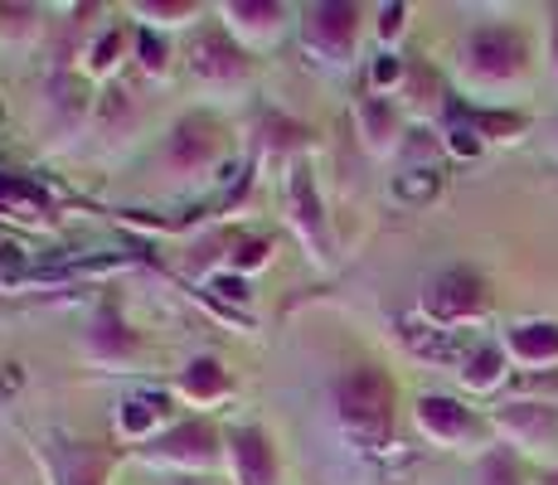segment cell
Returning a JSON list of instances; mask_svg holds the SVG:
<instances>
[{
    "instance_id": "cell-1",
    "label": "cell",
    "mask_w": 558,
    "mask_h": 485,
    "mask_svg": "<svg viewBox=\"0 0 558 485\" xmlns=\"http://www.w3.org/2000/svg\"><path fill=\"white\" fill-rule=\"evenodd\" d=\"M336 417L340 427L350 433L355 447H379L384 437H389V417H393V384L384 379L379 369H369V364H360V369H350L345 379L336 384Z\"/></svg>"
},
{
    "instance_id": "cell-2",
    "label": "cell",
    "mask_w": 558,
    "mask_h": 485,
    "mask_svg": "<svg viewBox=\"0 0 558 485\" xmlns=\"http://www.w3.org/2000/svg\"><path fill=\"white\" fill-rule=\"evenodd\" d=\"M427 316L437 320H461L481 306V277L476 272H442L423 296Z\"/></svg>"
},
{
    "instance_id": "cell-3",
    "label": "cell",
    "mask_w": 558,
    "mask_h": 485,
    "mask_svg": "<svg viewBox=\"0 0 558 485\" xmlns=\"http://www.w3.org/2000/svg\"><path fill=\"white\" fill-rule=\"evenodd\" d=\"M214 447H219V437H214L209 423H185V427H175V433H166L160 441H151V457L170 461V466H209Z\"/></svg>"
},
{
    "instance_id": "cell-4",
    "label": "cell",
    "mask_w": 558,
    "mask_h": 485,
    "mask_svg": "<svg viewBox=\"0 0 558 485\" xmlns=\"http://www.w3.org/2000/svg\"><path fill=\"white\" fill-rule=\"evenodd\" d=\"M190 69L199 73V78H239L243 73V53L233 49V39H223L219 29H204V35L190 39Z\"/></svg>"
},
{
    "instance_id": "cell-5",
    "label": "cell",
    "mask_w": 558,
    "mask_h": 485,
    "mask_svg": "<svg viewBox=\"0 0 558 485\" xmlns=\"http://www.w3.org/2000/svg\"><path fill=\"white\" fill-rule=\"evenodd\" d=\"M520 59H524V49L510 29H481L471 39V69L486 73V78H510L520 69Z\"/></svg>"
},
{
    "instance_id": "cell-6",
    "label": "cell",
    "mask_w": 558,
    "mask_h": 485,
    "mask_svg": "<svg viewBox=\"0 0 558 485\" xmlns=\"http://www.w3.org/2000/svg\"><path fill=\"white\" fill-rule=\"evenodd\" d=\"M355 20H360L355 5H320L316 20H311V45L326 53V59L345 63L350 45H355Z\"/></svg>"
},
{
    "instance_id": "cell-7",
    "label": "cell",
    "mask_w": 558,
    "mask_h": 485,
    "mask_svg": "<svg viewBox=\"0 0 558 485\" xmlns=\"http://www.w3.org/2000/svg\"><path fill=\"white\" fill-rule=\"evenodd\" d=\"M233 471H239V485H277L272 441L263 433H239L233 437Z\"/></svg>"
},
{
    "instance_id": "cell-8",
    "label": "cell",
    "mask_w": 558,
    "mask_h": 485,
    "mask_svg": "<svg viewBox=\"0 0 558 485\" xmlns=\"http://www.w3.org/2000/svg\"><path fill=\"white\" fill-rule=\"evenodd\" d=\"M0 214L15 223H49V194L20 175H0Z\"/></svg>"
},
{
    "instance_id": "cell-9",
    "label": "cell",
    "mask_w": 558,
    "mask_h": 485,
    "mask_svg": "<svg viewBox=\"0 0 558 485\" xmlns=\"http://www.w3.org/2000/svg\"><path fill=\"white\" fill-rule=\"evenodd\" d=\"M292 219H296V229L306 233V243L320 253V247H326V229H320V199H316V185H311L306 166L292 170Z\"/></svg>"
},
{
    "instance_id": "cell-10",
    "label": "cell",
    "mask_w": 558,
    "mask_h": 485,
    "mask_svg": "<svg viewBox=\"0 0 558 485\" xmlns=\"http://www.w3.org/2000/svg\"><path fill=\"white\" fill-rule=\"evenodd\" d=\"M417 423L442 441H457L471 433V413L461 403H452V398H423V403H417Z\"/></svg>"
},
{
    "instance_id": "cell-11",
    "label": "cell",
    "mask_w": 558,
    "mask_h": 485,
    "mask_svg": "<svg viewBox=\"0 0 558 485\" xmlns=\"http://www.w3.org/2000/svg\"><path fill=\"white\" fill-rule=\"evenodd\" d=\"M209 150H214V126L209 122H185L175 132V142H170V166L195 170Z\"/></svg>"
},
{
    "instance_id": "cell-12",
    "label": "cell",
    "mask_w": 558,
    "mask_h": 485,
    "mask_svg": "<svg viewBox=\"0 0 558 485\" xmlns=\"http://www.w3.org/2000/svg\"><path fill=\"white\" fill-rule=\"evenodd\" d=\"M88 350L98 354V360H126V354L136 350V340L122 330V320L107 311V316H98V326H93V336H88Z\"/></svg>"
},
{
    "instance_id": "cell-13",
    "label": "cell",
    "mask_w": 558,
    "mask_h": 485,
    "mask_svg": "<svg viewBox=\"0 0 558 485\" xmlns=\"http://www.w3.org/2000/svg\"><path fill=\"white\" fill-rule=\"evenodd\" d=\"M408 350H417L423 360H457V340L452 330H437V326H403Z\"/></svg>"
},
{
    "instance_id": "cell-14",
    "label": "cell",
    "mask_w": 558,
    "mask_h": 485,
    "mask_svg": "<svg viewBox=\"0 0 558 485\" xmlns=\"http://www.w3.org/2000/svg\"><path fill=\"white\" fill-rule=\"evenodd\" d=\"M510 344L524 360H554L558 354V326H520L510 336Z\"/></svg>"
},
{
    "instance_id": "cell-15",
    "label": "cell",
    "mask_w": 558,
    "mask_h": 485,
    "mask_svg": "<svg viewBox=\"0 0 558 485\" xmlns=\"http://www.w3.org/2000/svg\"><path fill=\"white\" fill-rule=\"evenodd\" d=\"M166 413V398L151 393V398H132V403H122V433H146V427L156 423V417Z\"/></svg>"
},
{
    "instance_id": "cell-16",
    "label": "cell",
    "mask_w": 558,
    "mask_h": 485,
    "mask_svg": "<svg viewBox=\"0 0 558 485\" xmlns=\"http://www.w3.org/2000/svg\"><path fill=\"white\" fill-rule=\"evenodd\" d=\"M360 126H364V136H369V146H389L393 142V112L384 102H360Z\"/></svg>"
},
{
    "instance_id": "cell-17",
    "label": "cell",
    "mask_w": 558,
    "mask_h": 485,
    "mask_svg": "<svg viewBox=\"0 0 558 485\" xmlns=\"http://www.w3.org/2000/svg\"><path fill=\"white\" fill-rule=\"evenodd\" d=\"M229 15L239 20L243 29H253V35H257V29H263V35H272L277 20H282V10H277V5H257V0H239V5H229Z\"/></svg>"
},
{
    "instance_id": "cell-18",
    "label": "cell",
    "mask_w": 558,
    "mask_h": 485,
    "mask_svg": "<svg viewBox=\"0 0 558 485\" xmlns=\"http://www.w3.org/2000/svg\"><path fill=\"white\" fill-rule=\"evenodd\" d=\"M506 427H510V433H520V437H544L554 427V413H549V408H510Z\"/></svg>"
},
{
    "instance_id": "cell-19",
    "label": "cell",
    "mask_w": 558,
    "mask_h": 485,
    "mask_svg": "<svg viewBox=\"0 0 558 485\" xmlns=\"http://www.w3.org/2000/svg\"><path fill=\"white\" fill-rule=\"evenodd\" d=\"M461 374H466L471 388H490V384L500 379V350H490V344H486V350H476V354L466 360V369H461Z\"/></svg>"
},
{
    "instance_id": "cell-20",
    "label": "cell",
    "mask_w": 558,
    "mask_h": 485,
    "mask_svg": "<svg viewBox=\"0 0 558 485\" xmlns=\"http://www.w3.org/2000/svg\"><path fill=\"white\" fill-rule=\"evenodd\" d=\"M185 388H190V393H199V398L219 393V388H223V369H219L214 360H195V364L185 369Z\"/></svg>"
},
{
    "instance_id": "cell-21",
    "label": "cell",
    "mask_w": 558,
    "mask_h": 485,
    "mask_svg": "<svg viewBox=\"0 0 558 485\" xmlns=\"http://www.w3.org/2000/svg\"><path fill=\"white\" fill-rule=\"evenodd\" d=\"M393 194H399L403 204H423V199H433L437 194V175L433 170H408L399 185H393Z\"/></svg>"
},
{
    "instance_id": "cell-22",
    "label": "cell",
    "mask_w": 558,
    "mask_h": 485,
    "mask_svg": "<svg viewBox=\"0 0 558 485\" xmlns=\"http://www.w3.org/2000/svg\"><path fill=\"white\" fill-rule=\"evenodd\" d=\"M98 476H102V457H98V451L69 447V485H98Z\"/></svg>"
},
{
    "instance_id": "cell-23",
    "label": "cell",
    "mask_w": 558,
    "mask_h": 485,
    "mask_svg": "<svg viewBox=\"0 0 558 485\" xmlns=\"http://www.w3.org/2000/svg\"><path fill=\"white\" fill-rule=\"evenodd\" d=\"M481 481H486V485H514V466L506 457H490L486 471H481Z\"/></svg>"
},
{
    "instance_id": "cell-24",
    "label": "cell",
    "mask_w": 558,
    "mask_h": 485,
    "mask_svg": "<svg viewBox=\"0 0 558 485\" xmlns=\"http://www.w3.org/2000/svg\"><path fill=\"white\" fill-rule=\"evenodd\" d=\"M481 132H520V117H476Z\"/></svg>"
},
{
    "instance_id": "cell-25",
    "label": "cell",
    "mask_w": 558,
    "mask_h": 485,
    "mask_svg": "<svg viewBox=\"0 0 558 485\" xmlns=\"http://www.w3.org/2000/svg\"><path fill=\"white\" fill-rule=\"evenodd\" d=\"M267 257V243H243L239 247V267H257Z\"/></svg>"
},
{
    "instance_id": "cell-26",
    "label": "cell",
    "mask_w": 558,
    "mask_h": 485,
    "mask_svg": "<svg viewBox=\"0 0 558 485\" xmlns=\"http://www.w3.org/2000/svg\"><path fill=\"white\" fill-rule=\"evenodd\" d=\"M393 78H399V63H393V59L374 63V83H393Z\"/></svg>"
},
{
    "instance_id": "cell-27",
    "label": "cell",
    "mask_w": 558,
    "mask_h": 485,
    "mask_svg": "<svg viewBox=\"0 0 558 485\" xmlns=\"http://www.w3.org/2000/svg\"><path fill=\"white\" fill-rule=\"evenodd\" d=\"M142 63L146 69H160V39H142Z\"/></svg>"
},
{
    "instance_id": "cell-28",
    "label": "cell",
    "mask_w": 558,
    "mask_h": 485,
    "mask_svg": "<svg viewBox=\"0 0 558 485\" xmlns=\"http://www.w3.org/2000/svg\"><path fill=\"white\" fill-rule=\"evenodd\" d=\"M399 25H403V5H389L384 10V35H399Z\"/></svg>"
},
{
    "instance_id": "cell-29",
    "label": "cell",
    "mask_w": 558,
    "mask_h": 485,
    "mask_svg": "<svg viewBox=\"0 0 558 485\" xmlns=\"http://www.w3.org/2000/svg\"><path fill=\"white\" fill-rule=\"evenodd\" d=\"M214 291H223V296H233V301H239V296H243V282H233V277H229V282H223V277H219V282H214Z\"/></svg>"
},
{
    "instance_id": "cell-30",
    "label": "cell",
    "mask_w": 558,
    "mask_h": 485,
    "mask_svg": "<svg viewBox=\"0 0 558 485\" xmlns=\"http://www.w3.org/2000/svg\"><path fill=\"white\" fill-rule=\"evenodd\" d=\"M180 485H199V481H180Z\"/></svg>"
},
{
    "instance_id": "cell-31",
    "label": "cell",
    "mask_w": 558,
    "mask_h": 485,
    "mask_svg": "<svg viewBox=\"0 0 558 485\" xmlns=\"http://www.w3.org/2000/svg\"><path fill=\"white\" fill-rule=\"evenodd\" d=\"M554 53H558V45H554Z\"/></svg>"
}]
</instances>
